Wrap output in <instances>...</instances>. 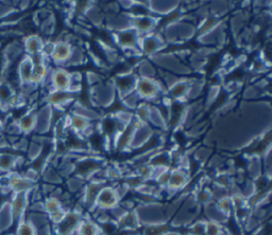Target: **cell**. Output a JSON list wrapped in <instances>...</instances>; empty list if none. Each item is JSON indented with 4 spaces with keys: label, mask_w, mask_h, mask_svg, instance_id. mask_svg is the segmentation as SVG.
I'll return each instance as SVG.
<instances>
[{
    "label": "cell",
    "mask_w": 272,
    "mask_h": 235,
    "mask_svg": "<svg viewBox=\"0 0 272 235\" xmlns=\"http://www.w3.org/2000/svg\"><path fill=\"white\" fill-rule=\"evenodd\" d=\"M206 219H196L189 226L186 227L188 235H205Z\"/></svg>",
    "instance_id": "obj_44"
},
{
    "label": "cell",
    "mask_w": 272,
    "mask_h": 235,
    "mask_svg": "<svg viewBox=\"0 0 272 235\" xmlns=\"http://www.w3.org/2000/svg\"><path fill=\"white\" fill-rule=\"evenodd\" d=\"M153 168H171L172 167V156L170 149L159 148L152 153L147 162Z\"/></svg>",
    "instance_id": "obj_19"
},
{
    "label": "cell",
    "mask_w": 272,
    "mask_h": 235,
    "mask_svg": "<svg viewBox=\"0 0 272 235\" xmlns=\"http://www.w3.org/2000/svg\"><path fill=\"white\" fill-rule=\"evenodd\" d=\"M117 229L118 230H123V231H128V232H132L138 230L139 228H141V224L138 216H136V213L134 211H128L126 212V214L117 221L116 223Z\"/></svg>",
    "instance_id": "obj_27"
},
{
    "label": "cell",
    "mask_w": 272,
    "mask_h": 235,
    "mask_svg": "<svg viewBox=\"0 0 272 235\" xmlns=\"http://www.w3.org/2000/svg\"><path fill=\"white\" fill-rule=\"evenodd\" d=\"M10 202L11 211L14 217V221L20 222L21 219L25 218L27 209L30 206V196L29 193H16L13 194V197Z\"/></svg>",
    "instance_id": "obj_17"
},
{
    "label": "cell",
    "mask_w": 272,
    "mask_h": 235,
    "mask_svg": "<svg viewBox=\"0 0 272 235\" xmlns=\"http://www.w3.org/2000/svg\"><path fill=\"white\" fill-rule=\"evenodd\" d=\"M27 151H28V156H29L30 160L35 161L40 158V156H41L42 151H43V145L34 141V142H31L29 144Z\"/></svg>",
    "instance_id": "obj_51"
},
{
    "label": "cell",
    "mask_w": 272,
    "mask_h": 235,
    "mask_svg": "<svg viewBox=\"0 0 272 235\" xmlns=\"http://www.w3.org/2000/svg\"><path fill=\"white\" fill-rule=\"evenodd\" d=\"M8 235H15V234H8Z\"/></svg>",
    "instance_id": "obj_55"
},
{
    "label": "cell",
    "mask_w": 272,
    "mask_h": 235,
    "mask_svg": "<svg viewBox=\"0 0 272 235\" xmlns=\"http://www.w3.org/2000/svg\"><path fill=\"white\" fill-rule=\"evenodd\" d=\"M190 183V173L189 170L172 167L170 172V178L168 181V185L164 190V194L169 195H178V193L183 192Z\"/></svg>",
    "instance_id": "obj_9"
},
{
    "label": "cell",
    "mask_w": 272,
    "mask_h": 235,
    "mask_svg": "<svg viewBox=\"0 0 272 235\" xmlns=\"http://www.w3.org/2000/svg\"><path fill=\"white\" fill-rule=\"evenodd\" d=\"M168 45L166 44L165 39L163 38L162 34L159 30H157L154 33L145 35L141 37L140 40V50L145 58L151 59L156 55L163 52V50Z\"/></svg>",
    "instance_id": "obj_6"
},
{
    "label": "cell",
    "mask_w": 272,
    "mask_h": 235,
    "mask_svg": "<svg viewBox=\"0 0 272 235\" xmlns=\"http://www.w3.org/2000/svg\"><path fill=\"white\" fill-rule=\"evenodd\" d=\"M36 228L27 218H23L18 222L15 235H36Z\"/></svg>",
    "instance_id": "obj_45"
},
{
    "label": "cell",
    "mask_w": 272,
    "mask_h": 235,
    "mask_svg": "<svg viewBox=\"0 0 272 235\" xmlns=\"http://www.w3.org/2000/svg\"><path fill=\"white\" fill-rule=\"evenodd\" d=\"M190 194L193 196L196 202H197L198 206H200L201 208L208 205V203H210L211 201H214L213 197H211L209 187H199L198 186V189L193 192H190Z\"/></svg>",
    "instance_id": "obj_35"
},
{
    "label": "cell",
    "mask_w": 272,
    "mask_h": 235,
    "mask_svg": "<svg viewBox=\"0 0 272 235\" xmlns=\"http://www.w3.org/2000/svg\"><path fill=\"white\" fill-rule=\"evenodd\" d=\"M136 95L142 100L152 105H159L163 98L160 91L157 78H138V83L135 87Z\"/></svg>",
    "instance_id": "obj_5"
},
{
    "label": "cell",
    "mask_w": 272,
    "mask_h": 235,
    "mask_svg": "<svg viewBox=\"0 0 272 235\" xmlns=\"http://www.w3.org/2000/svg\"><path fill=\"white\" fill-rule=\"evenodd\" d=\"M261 91H263V90L259 89L254 85H250L245 89V91L243 93V97H244V99H246V101L258 100L261 97Z\"/></svg>",
    "instance_id": "obj_53"
},
{
    "label": "cell",
    "mask_w": 272,
    "mask_h": 235,
    "mask_svg": "<svg viewBox=\"0 0 272 235\" xmlns=\"http://www.w3.org/2000/svg\"><path fill=\"white\" fill-rule=\"evenodd\" d=\"M134 133L131 139V143H130V152L133 151H139L141 149L147 142L149 139L153 136L154 130L147 123H143L139 120H136L134 118Z\"/></svg>",
    "instance_id": "obj_15"
},
{
    "label": "cell",
    "mask_w": 272,
    "mask_h": 235,
    "mask_svg": "<svg viewBox=\"0 0 272 235\" xmlns=\"http://www.w3.org/2000/svg\"><path fill=\"white\" fill-rule=\"evenodd\" d=\"M78 99V96L73 95L68 90H51L45 96V102L52 108L61 109L65 112L67 108L70 109L72 104Z\"/></svg>",
    "instance_id": "obj_10"
},
{
    "label": "cell",
    "mask_w": 272,
    "mask_h": 235,
    "mask_svg": "<svg viewBox=\"0 0 272 235\" xmlns=\"http://www.w3.org/2000/svg\"><path fill=\"white\" fill-rule=\"evenodd\" d=\"M220 91H221V87L219 85H213L210 86L207 93H206V97L205 100L203 102L204 108H208L209 106L213 105L219 98L220 96Z\"/></svg>",
    "instance_id": "obj_48"
},
{
    "label": "cell",
    "mask_w": 272,
    "mask_h": 235,
    "mask_svg": "<svg viewBox=\"0 0 272 235\" xmlns=\"http://www.w3.org/2000/svg\"><path fill=\"white\" fill-rule=\"evenodd\" d=\"M99 233L100 226L90 217L89 214H84L77 231H75V235H99Z\"/></svg>",
    "instance_id": "obj_28"
},
{
    "label": "cell",
    "mask_w": 272,
    "mask_h": 235,
    "mask_svg": "<svg viewBox=\"0 0 272 235\" xmlns=\"http://www.w3.org/2000/svg\"><path fill=\"white\" fill-rule=\"evenodd\" d=\"M33 67L34 65L30 56L25 55L24 57H22L17 67V77L22 86L30 85V81H31V76L33 72Z\"/></svg>",
    "instance_id": "obj_24"
},
{
    "label": "cell",
    "mask_w": 272,
    "mask_h": 235,
    "mask_svg": "<svg viewBox=\"0 0 272 235\" xmlns=\"http://www.w3.org/2000/svg\"><path fill=\"white\" fill-rule=\"evenodd\" d=\"M135 74L138 77L142 78H157L158 77V68L152 62V60L149 58H141L136 62V65L133 66Z\"/></svg>",
    "instance_id": "obj_23"
},
{
    "label": "cell",
    "mask_w": 272,
    "mask_h": 235,
    "mask_svg": "<svg viewBox=\"0 0 272 235\" xmlns=\"http://www.w3.org/2000/svg\"><path fill=\"white\" fill-rule=\"evenodd\" d=\"M9 187L13 192V194L16 193H29L34 189V183L26 178L24 175L10 173L9 174Z\"/></svg>",
    "instance_id": "obj_20"
},
{
    "label": "cell",
    "mask_w": 272,
    "mask_h": 235,
    "mask_svg": "<svg viewBox=\"0 0 272 235\" xmlns=\"http://www.w3.org/2000/svg\"><path fill=\"white\" fill-rule=\"evenodd\" d=\"M17 162H18L17 157L10 154H0V168L2 169L10 172L17 165Z\"/></svg>",
    "instance_id": "obj_46"
},
{
    "label": "cell",
    "mask_w": 272,
    "mask_h": 235,
    "mask_svg": "<svg viewBox=\"0 0 272 235\" xmlns=\"http://www.w3.org/2000/svg\"><path fill=\"white\" fill-rule=\"evenodd\" d=\"M180 5L178 2H148V10L151 15L162 18L179 9Z\"/></svg>",
    "instance_id": "obj_22"
},
{
    "label": "cell",
    "mask_w": 272,
    "mask_h": 235,
    "mask_svg": "<svg viewBox=\"0 0 272 235\" xmlns=\"http://www.w3.org/2000/svg\"><path fill=\"white\" fill-rule=\"evenodd\" d=\"M43 206H44V213L48 217L64 209L61 200L52 196H47L43 200Z\"/></svg>",
    "instance_id": "obj_34"
},
{
    "label": "cell",
    "mask_w": 272,
    "mask_h": 235,
    "mask_svg": "<svg viewBox=\"0 0 272 235\" xmlns=\"http://www.w3.org/2000/svg\"><path fill=\"white\" fill-rule=\"evenodd\" d=\"M112 36L116 48L119 51L140 49V40L142 36L132 28L120 31V32L117 33H112Z\"/></svg>",
    "instance_id": "obj_12"
},
{
    "label": "cell",
    "mask_w": 272,
    "mask_h": 235,
    "mask_svg": "<svg viewBox=\"0 0 272 235\" xmlns=\"http://www.w3.org/2000/svg\"><path fill=\"white\" fill-rule=\"evenodd\" d=\"M203 214H204V219L209 222H215L218 224H221L225 226V224L229 222V219L226 216H224L217 208L216 202L211 201L208 205L203 207Z\"/></svg>",
    "instance_id": "obj_29"
},
{
    "label": "cell",
    "mask_w": 272,
    "mask_h": 235,
    "mask_svg": "<svg viewBox=\"0 0 272 235\" xmlns=\"http://www.w3.org/2000/svg\"><path fill=\"white\" fill-rule=\"evenodd\" d=\"M225 233H226L225 226L215 222L206 221L205 235H224Z\"/></svg>",
    "instance_id": "obj_50"
},
{
    "label": "cell",
    "mask_w": 272,
    "mask_h": 235,
    "mask_svg": "<svg viewBox=\"0 0 272 235\" xmlns=\"http://www.w3.org/2000/svg\"><path fill=\"white\" fill-rule=\"evenodd\" d=\"M142 227L149 225H157L169 223L165 213V205L157 201L149 205H138L134 209Z\"/></svg>",
    "instance_id": "obj_3"
},
{
    "label": "cell",
    "mask_w": 272,
    "mask_h": 235,
    "mask_svg": "<svg viewBox=\"0 0 272 235\" xmlns=\"http://www.w3.org/2000/svg\"><path fill=\"white\" fill-rule=\"evenodd\" d=\"M115 119L116 121L120 124L123 125L124 127H127L128 125L132 124L133 121H134V113L133 112H130L128 111V109H120V111H117L115 113H112L111 114Z\"/></svg>",
    "instance_id": "obj_41"
},
{
    "label": "cell",
    "mask_w": 272,
    "mask_h": 235,
    "mask_svg": "<svg viewBox=\"0 0 272 235\" xmlns=\"http://www.w3.org/2000/svg\"><path fill=\"white\" fill-rule=\"evenodd\" d=\"M84 212L70 209L66 212L64 218L57 225L51 226L54 235H75V231L82 221Z\"/></svg>",
    "instance_id": "obj_7"
},
{
    "label": "cell",
    "mask_w": 272,
    "mask_h": 235,
    "mask_svg": "<svg viewBox=\"0 0 272 235\" xmlns=\"http://www.w3.org/2000/svg\"><path fill=\"white\" fill-rule=\"evenodd\" d=\"M221 22H222V19L217 18L215 16H211V15H208L207 17L201 19L200 23L197 24V33H196V36L205 35V34L211 32V31L217 28V26Z\"/></svg>",
    "instance_id": "obj_33"
},
{
    "label": "cell",
    "mask_w": 272,
    "mask_h": 235,
    "mask_svg": "<svg viewBox=\"0 0 272 235\" xmlns=\"http://www.w3.org/2000/svg\"><path fill=\"white\" fill-rule=\"evenodd\" d=\"M73 45L63 40V39H56L54 45V50L50 57L51 64L54 67H65L67 61L71 55Z\"/></svg>",
    "instance_id": "obj_16"
},
{
    "label": "cell",
    "mask_w": 272,
    "mask_h": 235,
    "mask_svg": "<svg viewBox=\"0 0 272 235\" xmlns=\"http://www.w3.org/2000/svg\"><path fill=\"white\" fill-rule=\"evenodd\" d=\"M166 44H183L193 38L197 33V25L181 20L179 23L158 29Z\"/></svg>",
    "instance_id": "obj_2"
},
{
    "label": "cell",
    "mask_w": 272,
    "mask_h": 235,
    "mask_svg": "<svg viewBox=\"0 0 272 235\" xmlns=\"http://www.w3.org/2000/svg\"><path fill=\"white\" fill-rule=\"evenodd\" d=\"M85 19L88 22L90 26L95 27H102L104 25V19H105V14L103 11L100 9L97 3H94V5L88 9V11L84 15Z\"/></svg>",
    "instance_id": "obj_31"
},
{
    "label": "cell",
    "mask_w": 272,
    "mask_h": 235,
    "mask_svg": "<svg viewBox=\"0 0 272 235\" xmlns=\"http://www.w3.org/2000/svg\"><path fill=\"white\" fill-rule=\"evenodd\" d=\"M122 199H120L114 184H105L101 187V190L98 193L96 202H95V208L104 210V211H110L111 209L118 206Z\"/></svg>",
    "instance_id": "obj_11"
},
{
    "label": "cell",
    "mask_w": 272,
    "mask_h": 235,
    "mask_svg": "<svg viewBox=\"0 0 272 235\" xmlns=\"http://www.w3.org/2000/svg\"><path fill=\"white\" fill-rule=\"evenodd\" d=\"M87 62V55L85 52V49H83L82 47L73 45L72 47V52L71 55L67 61V64L65 65L64 68H69V67H78L82 66Z\"/></svg>",
    "instance_id": "obj_32"
},
{
    "label": "cell",
    "mask_w": 272,
    "mask_h": 235,
    "mask_svg": "<svg viewBox=\"0 0 272 235\" xmlns=\"http://www.w3.org/2000/svg\"><path fill=\"white\" fill-rule=\"evenodd\" d=\"M52 127V107L45 104L36 112V129L37 135L47 134Z\"/></svg>",
    "instance_id": "obj_18"
},
{
    "label": "cell",
    "mask_w": 272,
    "mask_h": 235,
    "mask_svg": "<svg viewBox=\"0 0 272 235\" xmlns=\"http://www.w3.org/2000/svg\"><path fill=\"white\" fill-rule=\"evenodd\" d=\"M74 164V175L87 181L92 177L96 172L102 167H104L103 158L100 155L87 154L78 157L73 161Z\"/></svg>",
    "instance_id": "obj_4"
},
{
    "label": "cell",
    "mask_w": 272,
    "mask_h": 235,
    "mask_svg": "<svg viewBox=\"0 0 272 235\" xmlns=\"http://www.w3.org/2000/svg\"><path fill=\"white\" fill-rule=\"evenodd\" d=\"M16 123L21 131V134L30 135L34 133L36 129V112L34 111L27 112L16 121Z\"/></svg>",
    "instance_id": "obj_26"
},
{
    "label": "cell",
    "mask_w": 272,
    "mask_h": 235,
    "mask_svg": "<svg viewBox=\"0 0 272 235\" xmlns=\"http://www.w3.org/2000/svg\"><path fill=\"white\" fill-rule=\"evenodd\" d=\"M84 81L88 85V87L95 86L97 84H100L103 82V76L97 72L94 71H87L84 75Z\"/></svg>",
    "instance_id": "obj_52"
},
{
    "label": "cell",
    "mask_w": 272,
    "mask_h": 235,
    "mask_svg": "<svg viewBox=\"0 0 272 235\" xmlns=\"http://www.w3.org/2000/svg\"><path fill=\"white\" fill-rule=\"evenodd\" d=\"M43 46H44V39L37 34L29 35L24 40V49L26 55L29 56L41 53L43 50Z\"/></svg>",
    "instance_id": "obj_30"
},
{
    "label": "cell",
    "mask_w": 272,
    "mask_h": 235,
    "mask_svg": "<svg viewBox=\"0 0 272 235\" xmlns=\"http://www.w3.org/2000/svg\"><path fill=\"white\" fill-rule=\"evenodd\" d=\"M117 101V93L112 82H102L88 87L89 106L99 109H108Z\"/></svg>",
    "instance_id": "obj_1"
},
{
    "label": "cell",
    "mask_w": 272,
    "mask_h": 235,
    "mask_svg": "<svg viewBox=\"0 0 272 235\" xmlns=\"http://www.w3.org/2000/svg\"><path fill=\"white\" fill-rule=\"evenodd\" d=\"M133 172L135 175H138L145 182L153 181L154 168L152 166H150L148 163H142L133 166Z\"/></svg>",
    "instance_id": "obj_37"
},
{
    "label": "cell",
    "mask_w": 272,
    "mask_h": 235,
    "mask_svg": "<svg viewBox=\"0 0 272 235\" xmlns=\"http://www.w3.org/2000/svg\"><path fill=\"white\" fill-rule=\"evenodd\" d=\"M189 89V78L181 77L180 80L168 89L167 96L171 102H186V96ZM188 104V103H187Z\"/></svg>",
    "instance_id": "obj_21"
},
{
    "label": "cell",
    "mask_w": 272,
    "mask_h": 235,
    "mask_svg": "<svg viewBox=\"0 0 272 235\" xmlns=\"http://www.w3.org/2000/svg\"><path fill=\"white\" fill-rule=\"evenodd\" d=\"M150 108L151 104L146 102H141V104L138 106V108L134 111V117L136 120H139L143 123L148 124L149 115H150Z\"/></svg>",
    "instance_id": "obj_47"
},
{
    "label": "cell",
    "mask_w": 272,
    "mask_h": 235,
    "mask_svg": "<svg viewBox=\"0 0 272 235\" xmlns=\"http://www.w3.org/2000/svg\"><path fill=\"white\" fill-rule=\"evenodd\" d=\"M216 202V206L218 208V210L228 218L233 217V213H234V207H233V202H232V198L231 196H225Z\"/></svg>",
    "instance_id": "obj_40"
},
{
    "label": "cell",
    "mask_w": 272,
    "mask_h": 235,
    "mask_svg": "<svg viewBox=\"0 0 272 235\" xmlns=\"http://www.w3.org/2000/svg\"><path fill=\"white\" fill-rule=\"evenodd\" d=\"M2 131H3V125H2V123H0V132Z\"/></svg>",
    "instance_id": "obj_54"
},
{
    "label": "cell",
    "mask_w": 272,
    "mask_h": 235,
    "mask_svg": "<svg viewBox=\"0 0 272 235\" xmlns=\"http://www.w3.org/2000/svg\"><path fill=\"white\" fill-rule=\"evenodd\" d=\"M71 86L70 71L64 67H52L48 81L43 87L46 93L51 90H68Z\"/></svg>",
    "instance_id": "obj_8"
},
{
    "label": "cell",
    "mask_w": 272,
    "mask_h": 235,
    "mask_svg": "<svg viewBox=\"0 0 272 235\" xmlns=\"http://www.w3.org/2000/svg\"><path fill=\"white\" fill-rule=\"evenodd\" d=\"M247 22V16L246 14L243 13H239L234 15V16L231 18V30L233 33H239L243 28H245Z\"/></svg>",
    "instance_id": "obj_49"
},
{
    "label": "cell",
    "mask_w": 272,
    "mask_h": 235,
    "mask_svg": "<svg viewBox=\"0 0 272 235\" xmlns=\"http://www.w3.org/2000/svg\"><path fill=\"white\" fill-rule=\"evenodd\" d=\"M213 155V148L209 146H201L196 149L192 154L193 159L200 164H206L209 160V158Z\"/></svg>",
    "instance_id": "obj_42"
},
{
    "label": "cell",
    "mask_w": 272,
    "mask_h": 235,
    "mask_svg": "<svg viewBox=\"0 0 272 235\" xmlns=\"http://www.w3.org/2000/svg\"><path fill=\"white\" fill-rule=\"evenodd\" d=\"M247 174L253 181L263 176V162L260 154H251L247 157Z\"/></svg>",
    "instance_id": "obj_25"
},
{
    "label": "cell",
    "mask_w": 272,
    "mask_h": 235,
    "mask_svg": "<svg viewBox=\"0 0 272 235\" xmlns=\"http://www.w3.org/2000/svg\"><path fill=\"white\" fill-rule=\"evenodd\" d=\"M118 100H119L120 103H122L124 108H126V109H128V111L133 112V113H134L135 109L138 108V106L142 102V100L139 98V96L136 95V92H132L128 96H125L123 98H119Z\"/></svg>",
    "instance_id": "obj_43"
},
{
    "label": "cell",
    "mask_w": 272,
    "mask_h": 235,
    "mask_svg": "<svg viewBox=\"0 0 272 235\" xmlns=\"http://www.w3.org/2000/svg\"><path fill=\"white\" fill-rule=\"evenodd\" d=\"M65 182H66L65 185H66L67 192L69 194H71L72 196L73 195L77 196V195H79L82 192V190H83V187H84L86 181L83 180L82 178L78 177V176L73 175V176L65 179Z\"/></svg>",
    "instance_id": "obj_36"
},
{
    "label": "cell",
    "mask_w": 272,
    "mask_h": 235,
    "mask_svg": "<svg viewBox=\"0 0 272 235\" xmlns=\"http://www.w3.org/2000/svg\"><path fill=\"white\" fill-rule=\"evenodd\" d=\"M42 177L44 179V181L48 183V184H52V185H57L60 182H62V178L60 176L59 172L54 169L53 166H45L44 169L42 170Z\"/></svg>",
    "instance_id": "obj_39"
},
{
    "label": "cell",
    "mask_w": 272,
    "mask_h": 235,
    "mask_svg": "<svg viewBox=\"0 0 272 235\" xmlns=\"http://www.w3.org/2000/svg\"><path fill=\"white\" fill-rule=\"evenodd\" d=\"M160 20V17L153 16L151 14L141 15V16H131V28L134 29L141 36H145L156 32L159 29Z\"/></svg>",
    "instance_id": "obj_14"
},
{
    "label": "cell",
    "mask_w": 272,
    "mask_h": 235,
    "mask_svg": "<svg viewBox=\"0 0 272 235\" xmlns=\"http://www.w3.org/2000/svg\"><path fill=\"white\" fill-rule=\"evenodd\" d=\"M138 75L134 71L129 73H122L116 74L112 80V84L116 90L117 99L123 98L125 96L130 95L132 92H135L136 83H138Z\"/></svg>",
    "instance_id": "obj_13"
},
{
    "label": "cell",
    "mask_w": 272,
    "mask_h": 235,
    "mask_svg": "<svg viewBox=\"0 0 272 235\" xmlns=\"http://www.w3.org/2000/svg\"><path fill=\"white\" fill-rule=\"evenodd\" d=\"M172 228L170 227L169 223L164 224H157V225H149L143 227L142 235H165Z\"/></svg>",
    "instance_id": "obj_38"
}]
</instances>
